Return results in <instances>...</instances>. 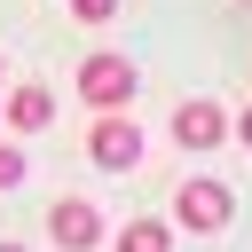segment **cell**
Here are the masks:
<instances>
[{"instance_id":"cell-1","label":"cell","mask_w":252,"mask_h":252,"mask_svg":"<svg viewBox=\"0 0 252 252\" xmlns=\"http://www.w3.org/2000/svg\"><path fill=\"white\" fill-rule=\"evenodd\" d=\"M173 228H189V236H220L228 220H236V189L220 181V173H189L181 189H173V213H165Z\"/></svg>"},{"instance_id":"cell-2","label":"cell","mask_w":252,"mask_h":252,"mask_svg":"<svg viewBox=\"0 0 252 252\" xmlns=\"http://www.w3.org/2000/svg\"><path fill=\"white\" fill-rule=\"evenodd\" d=\"M79 102H94V110H134V94H142V71H134V55H110V47H94L87 63H79Z\"/></svg>"},{"instance_id":"cell-3","label":"cell","mask_w":252,"mask_h":252,"mask_svg":"<svg viewBox=\"0 0 252 252\" xmlns=\"http://www.w3.org/2000/svg\"><path fill=\"white\" fill-rule=\"evenodd\" d=\"M142 126H134V110H94V126H87V158L102 165V173H134L142 165Z\"/></svg>"},{"instance_id":"cell-4","label":"cell","mask_w":252,"mask_h":252,"mask_svg":"<svg viewBox=\"0 0 252 252\" xmlns=\"http://www.w3.org/2000/svg\"><path fill=\"white\" fill-rule=\"evenodd\" d=\"M102 236H110V220H102L94 197H55L47 205V244L55 252H94Z\"/></svg>"},{"instance_id":"cell-5","label":"cell","mask_w":252,"mask_h":252,"mask_svg":"<svg viewBox=\"0 0 252 252\" xmlns=\"http://www.w3.org/2000/svg\"><path fill=\"white\" fill-rule=\"evenodd\" d=\"M228 142V110L213 102V94H189V102H173V150H189V158H213Z\"/></svg>"},{"instance_id":"cell-6","label":"cell","mask_w":252,"mask_h":252,"mask_svg":"<svg viewBox=\"0 0 252 252\" xmlns=\"http://www.w3.org/2000/svg\"><path fill=\"white\" fill-rule=\"evenodd\" d=\"M47 126H55V94H47L39 79L8 87V134H47Z\"/></svg>"},{"instance_id":"cell-7","label":"cell","mask_w":252,"mask_h":252,"mask_svg":"<svg viewBox=\"0 0 252 252\" xmlns=\"http://www.w3.org/2000/svg\"><path fill=\"white\" fill-rule=\"evenodd\" d=\"M102 244L110 252H173V220H118Z\"/></svg>"},{"instance_id":"cell-8","label":"cell","mask_w":252,"mask_h":252,"mask_svg":"<svg viewBox=\"0 0 252 252\" xmlns=\"http://www.w3.org/2000/svg\"><path fill=\"white\" fill-rule=\"evenodd\" d=\"M24 173H32V158L16 142H0V189H24Z\"/></svg>"},{"instance_id":"cell-9","label":"cell","mask_w":252,"mask_h":252,"mask_svg":"<svg viewBox=\"0 0 252 252\" xmlns=\"http://www.w3.org/2000/svg\"><path fill=\"white\" fill-rule=\"evenodd\" d=\"M71 16H79V24H110V16H118V0H71Z\"/></svg>"},{"instance_id":"cell-10","label":"cell","mask_w":252,"mask_h":252,"mask_svg":"<svg viewBox=\"0 0 252 252\" xmlns=\"http://www.w3.org/2000/svg\"><path fill=\"white\" fill-rule=\"evenodd\" d=\"M228 142H236V150H252V102H244V110L228 118Z\"/></svg>"},{"instance_id":"cell-11","label":"cell","mask_w":252,"mask_h":252,"mask_svg":"<svg viewBox=\"0 0 252 252\" xmlns=\"http://www.w3.org/2000/svg\"><path fill=\"white\" fill-rule=\"evenodd\" d=\"M0 252H32V244H8V236H0Z\"/></svg>"},{"instance_id":"cell-12","label":"cell","mask_w":252,"mask_h":252,"mask_svg":"<svg viewBox=\"0 0 252 252\" xmlns=\"http://www.w3.org/2000/svg\"><path fill=\"white\" fill-rule=\"evenodd\" d=\"M0 79H8V55H0Z\"/></svg>"}]
</instances>
